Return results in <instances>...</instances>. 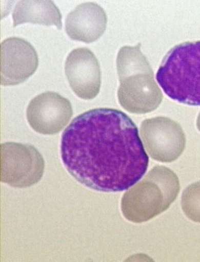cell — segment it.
I'll list each match as a JSON object with an SVG mask.
<instances>
[{
    "instance_id": "obj_1",
    "label": "cell",
    "mask_w": 200,
    "mask_h": 262,
    "mask_svg": "<svg viewBox=\"0 0 200 262\" xmlns=\"http://www.w3.org/2000/svg\"><path fill=\"white\" fill-rule=\"evenodd\" d=\"M61 155L75 180L103 192L130 188L149 165L135 123L111 108L90 110L74 118L62 136Z\"/></svg>"
},
{
    "instance_id": "obj_2",
    "label": "cell",
    "mask_w": 200,
    "mask_h": 262,
    "mask_svg": "<svg viewBox=\"0 0 200 262\" xmlns=\"http://www.w3.org/2000/svg\"><path fill=\"white\" fill-rule=\"evenodd\" d=\"M140 47L139 43L121 48L116 60L121 83L117 93L119 103L127 111L135 114L154 111L163 97Z\"/></svg>"
},
{
    "instance_id": "obj_3",
    "label": "cell",
    "mask_w": 200,
    "mask_h": 262,
    "mask_svg": "<svg viewBox=\"0 0 200 262\" xmlns=\"http://www.w3.org/2000/svg\"><path fill=\"white\" fill-rule=\"evenodd\" d=\"M156 78L171 99L200 106V40L172 48L162 61Z\"/></svg>"
},
{
    "instance_id": "obj_4",
    "label": "cell",
    "mask_w": 200,
    "mask_h": 262,
    "mask_svg": "<svg viewBox=\"0 0 200 262\" xmlns=\"http://www.w3.org/2000/svg\"><path fill=\"white\" fill-rule=\"evenodd\" d=\"M179 189L177 175L165 166H156L124 194L121 206L123 215L135 223L149 221L170 207Z\"/></svg>"
},
{
    "instance_id": "obj_5",
    "label": "cell",
    "mask_w": 200,
    "mask_h": 262,
    "mask_svg": "<svg viewBox=\"0 0 200 262\" xmlns=\"http://www.w3.org/2000/svg\"><path fill=\"white\" fill-rule=\"evenodd\" d=\"M1 181L11 187H31L44 174V160L33 146L5 143L1 145Z\"/></svg>"
},
{
    "instance_id": "obj_6",
    "label": "cell",
    "mask_w": 200,
    "mask_h": 262,
    "mask_svg": "<svg viewBox=\"0 0 200 262\" xmlns=\"http://www.w3.org/2000/svg\"><path fill=\"white\" fill-rule=\"evenodd\" d=\"M141 136L152 159L171 163L182 155L186 138L178 123L169 118L156 117L143 122Z\"/></svg>"
},
{
    "instance_id": "obj_7",
    "label": "cell",
    "mask_w": 200,
    "mask_h": 262,
    "mask_svg": "<svg viewBox=\"0 0 200 262\" xmlns=\"http://www.w3.org/2000/svg\"><path fill=\"white\" fill-rule=\"evenodd\" d=\"M73 114L68 99L52 92L38 95L33 98L27 109V118L30 126L38 133L55 135L67 125Z\"/></svg>"
},
{
    "instance_id": "obj_8",
    "label": "cell",
    "mask_w": 200,
    "mask_h": 262,
    "mask_svg": "<svg viewBox=\"0 0 200 262\" xmlns=\"http://www.w3.org/2000/svg\"><path fill=\"white\" fill-rule=\"evenodd\" d=\"M39 65L37 52L22 38H8L1 43V84L15 85L25 82Z\"/></svg>"
},
{
    "instance_id": "obj_9",
    "label": "cell",
    "mask_w": 200,
    "mask_h": 262,
    "mask_svg": "<svg viewBox=\"0 0 200 262\" xmlns=\"http://www.w3.org/2000/svg\"><path fill=\"white\" fill-rule=\"evenodd\" d=\"M65 74L70 88L85 100L97 96L101 86V70L98 61L87 48H78L70 52L65 65Z\"/></svg>"
},
{
    "instance_id": "obj_10",
    "label": "cell",
    "mask_w": 200,
    "mask_h": 262,
    "mask_svg": "<svg viewBox=\"0 0 200 262\" xmlns=\"http://www.w3.org/2000/svg\"><path fill=\"white\" fill-rule=\"evenodd\" d=\"M107 24L106 13L101 7L94 3H83L67 16L65 31L71 40L90 43L102 36Z\"/></svg>"
},
{
    "instance_id": "obj_11",
    "label": "cell",
    "mask_w": 200,
    "mask_h": 262,
    "mask_svg": "<svg viewBox=\"0 0 200 262\" xmlns=\"http://www.w3.org/2000/svg\"><path fill=\"white\" fill-rule=\"evenodd\" d=\"M13 27L30 23L46 26H55L62 29V15L59 9L51 0H22L14 9Z\"/></svg>"
},
{
    "instance_id": "obj_12",
    "label": "cell",
    "mask_w": 200,
    "mask_h": 262,
    "mask_svg": "<svg viewBox=\"0 0 200 262\" xmlns=\"http://www.w3.org/2000/svg\"><path fill=\"white\" fill-rule=\"evenodd\" d=\"M182 207L185 215L200 223V182L188 186L183 193Z\"/></svg>"
},
{
    "instance_id": "obj_13",
    "label": "cell",
    "mask_w": 200,
    "mask_h": 262,
    "mask_svg": "<svg viewBox=\"0 0 200 262\" xmlns=\"http://www.w3.org/2000/svg\"><path fill=\"white\" fill-rule=\"evenodd\" d=\"M197 126L198 129L200 131V113L198 117L197 121Z\"/></svg>"
}]
</instances>
